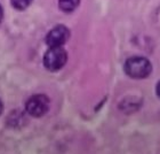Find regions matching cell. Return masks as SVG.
Returning a JSON list of instances; mask_svg holds the SVG:
<instances>
[{"label":"cell","instance_id":"obj_6","mask_svg":"<svg viewBox=\"0 0 160 154\" xmlns=\"http://www.w3.org/2000/svg\"><path fill=\"white\" fill-rule=\"evenodd\" d=\"M32 1L33 0H10V3H12V6L15 9L23 10V9H27L28 7L31 5Z\"/></svg>","mask_w":160,"mask_h":154},{"label":"cell","instance_id":"obj_2","mask_svg":"<svg viewBox=\"0 0 160 154\" xmlns=\"http://www.w3.org/2000/svg\"><path fill=\"white\" fill-rule=\"evenodd\" d=\"M68 61V54L63 47H49L43 55V66L49 71H57L64 67Z\"/></svg>","mask_w":160,"mask_h":154},{"label":"cell","instance_id":"obj_7","mask_svg":"<svg viewBox=\"0 0 160 154\" xmlns=\"http://www.w3.org/2000/svg\"><path fill=\"white\" fill-rule=\"evenodd\" d=\"M2 19H3V9H2V7H1V5H0V23H1Z\"/></svg>","mask_w":160,"mask_h":154},{"label":"cell","instance_id":"obj_1","mask_svg":"<svg viewBox=\"0 0 160 154\" xmlns=\"http://www.w3.org/2000/svg\"><path fill=\"white\" fill-rule=\"evenodd\" d=\"M125 73L134 80H142L151 74L152 64L147 58L132 57L125 62Z\"/></svg>","mask_w":160,"mask_h":154},{"label":"cell","instance_id":"obj_5","mask_svg":"<svg viewBox=\"0 0 160 154\" xmlns=\"http://www.w3.org/2000/svg\"><path fill=\"white\" fill-rule=\"evenodd\" d=\"M80 3V0H58V7L64 13L73 12Z\"/></svg>","mask_w":160,"mask_h":154},{"label":"cell","instance_id":"obj_3","mask_svg":"<svg viewBox=\"0 0 160 154\" xmlns=\"http://www.w3.org/2000/svg\"><path fill=\"white\" fill-rule=\"evenodd\" d=\"M49 104V99L45 94H34L28 99L25 104V111L31 116L40 117L48 112Z\"/></svg>","mask_w":160,"mask_h":154},{"label":"cell","instance_id":"obj_8","mask_svg":"<svg viewBox=\"0 0 160 154\" xmlns=\"http://www.w3.org/2000/svg\"><path fill=\"white\" fill-rule=\"evenodd\" d=\"M156 91H157V94H158V97L160 98V82L157 84V89H156Z\"/></svg>","mask_w":160,"mask_h":154},{"label":"cell","instance_id":"obj_9","mask_svg":"<svg viewBox=\"0 0 160 154\" xmlns=\"http://www.w3.org/2000/svg\"><path fill=\"white\" fill-rule=\"evenodd\" d=\"M2 111H3V105H2V102H1V100H0V115H1Z\"/></svg>","mask_w":160,"mask_h":154},{"label":"cell","instance_id":"obj_4","mask_svg":"<svg viewBox=\"0 0 160 154\" xmlns=\"http://www.w3.org/2000/svg\"><path fill=\"white\" fill-rule=\"evenodd\" d=\"M70 38V30L63 24L55 25L47 34L46 44L49 47H62Z\"/></svg>","mask_w":160,"mask_h":154}]
</instances>
